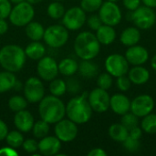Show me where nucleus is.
I'll use <instances>...</instances> for the list:
<instances>
[{"label": "nucleus", "instance_id": "nucleus-1", "mask_svg": "<svg viewBox=\"0 0 156 156\" xmlns=\"http://www.w3.org/2000/svg\"><path fill=\"white\" fill-rule=\"evenodd\" d=\"M38 103V113L40 119L49 124H55L65 118L66 105L59 97L54 95L44 96Z\"/></svg>", "mask_w": 156, "mask_h": 156}, {"label": "nucleus", "instance_id": "nucleus-31", "mask_svg": "<svg viewBox=\"0 0 156 156\" xmlns=\"http://www.w3.org/2000/svg\"><path fill=\"white\" fill-rule=\"evenodd\" d=\"M141 128L144 133L148 134H155L156 133V114L149 113L148 115L143 117L141 122Z\"/></svg>", "mask_w": 156, "mask_h": 156}, {"label": "nucleus", "instance_id": "nucleus-17", "mask_svg": "<svg viewBox=\"0 0 156 156\" xmlns=\"http://www.w3.org/2000/svg\"><path fill=\"white\" fill-rule=\"evenodd\" d=\"M61 148V142L56 136L47 135L38 142V153L40 155H57Z\"/></svg>", "mask_w": 156, "mask_h": 156}, {"label": "nucleus", "instance_id": "nucleus-54", "mask_svg": "<svg viewBox=\"0 0 156 156\" xmlns=\"http://www.w3.org/2000/svg\"><path fill=\"white\" fill-rule=\"evenodd\" d=\"M107 1H111V2H114V3H117L119 0H107Z\"/></svg>", "mask_w": 156, "mask_h": 156}, {"label": "nucleus", "instance_id": "nucleus-26", "mask_svg": "<svg viewBox=\"0 0 156 156\" xmlns=\"http://www.w3.org/2000/svg\"><path fill=\"white\" fill-rule=\"evenodd\" d=\"M78 71L85 79H93L99 74V67L91 60H82L79 64Z\"/></svg>", "mask_w": 156, "mask_h": 156}, {"label": "nucleus", "instance_id": "nucleus-43", "mask_svg": "<svg viewBox=\"0 0 156 156\" xmlns=\"http://www.w3.org/2000/svg\"><path fill=\"white\" fill-rule=\"evenodd\" d=\"M67 90H69L71 93H77L80 90V82L75 79H70L67 81Z\"/></svg>", "mask_w": 156, "mask_h": 156}, {"label": "nucleus", "instance_id": "nucleus-24", "mask_svg": "<svg viewBox=\"0 0 156 156\" xmlns=\"http://www.w3.org/2000/svg\"><path fill=\"white\" fill-rule=\"evenodd\" d=\"M25 32L27 37L31 41H40L41 39H43L45 28L41 23L32 20L26 26Z\"/></svg>", "mask_w": 156, "mask_h": 156}, {"label": "nucleus", "instance_id": "nucleus-14", "mask_svg": "<svg viewBox=\"0 0 156 156\" xmlns=\"http://www.w3.org/2000/svg\"><path fill=\"white\" fill-rule=\"evenodd\" d=\"M37 72L39 78L45 81H50L58 75V64L55 58L49 56L41 58L37 65Z\"/></svg>", "mask_w": 156, "mask_h": 156}, {"label": "nucleus", "instance_id": "nucleus-20", "mask_svg": "<svg viewBox=\"0 0 156 156\" xmlns=\"http://www.w3.org/2000/svg\"><path fill=\"white\" fill-rule=\"evenodd\" d=\"M127 74L132 84L137 86L144 85L150 80V72L146 68L143 67V65L133 66L129 69Z\"/></svg>", "mask_w": 156, "mask_h": 156}, {"label": "nucleus", "instance_id": "nucleus-4", "mask_svg": "<svg viewBox=\"0 0 156 156\" xmlns=\"http://www.w3.org/2000/svg\"><path fill=\"white\" fill-rule=\"evenodd\" d=\"M92 112L87 93L70 99L66 105V116L77 124L87 123L90 120Z\"/></svg>", "mask_w": 156, "mask_h": 156}, {"label": "nucleus", "instance_id": "nucleus-33", "mask_svg": "<svg viewBox=\"0 0 156 156\" xmlns=\"http://www.w3.org/2000/svg\"><path fill=\"white\" fill-rule=\"evenodd\" d=\"M27 103L28 101L25 97L20 95H14L8 100V108L14 112H17L22 110H26Z\"/></svg>", "mask_w": 156, "mask_h": 156}, {"label": "nucleus", "instance_id": "nucleus-47", "mask_svg": "<svg viewBox=\"0 0 156 156\" xmlns=\"http://www.w3.org/2000/svg\"><path fill=\"white\" fill-rule=\"evenodd\" d=\"M7 133H8V127L6 123L4 121L0 120V141L5 140Z\"/></svg>", "mask_w": 156, "mask_h": 156}, {"label": "nucleus", "instance_id": "nucleus-44", "mask_svg": "<svg viewBox=\"0 0 156 156\" xmlns=\"http://www.w3.org/2000/svg\"><path fill=\"white\" fill-rule=\"evenodd\" d=\"M122 4L127 10L133 11L141 5L142 0H122Z\"/></svg>", "mask_w": 156, "mask_h": 156}, {"label": "nucleus", "instance_id": "nucleus-40", "mask_svg": "<svg viewBox=\"0 0 156 156\" xmlns=\"http://www.w3.org/2000/svg\"><path fill=\"white\" fill-rule=\"evenodd\" d=\"M22 147L26 153L29 154H35V153L38 151V142H37L35 139H27L24 140Z\"/></svg>", "mask_w": 156, "mask_h": 156}, {"label": "nucleus", "instance_id": "nucleus-22", "mask_svg": "<svg viewBox=\"0 0 156 156\" xmlns=\"http://www.w3.org/2000/svg\"><path fill=\"white\" fill-rule=\"evenodd\" d=\"M141 31L136 27H129L122 30L120 41L125 47H132L137 45L141 39Z\"/></svg>", "mask_w": 156, "mask_h": 156}, {"label": "nucleus", "instance_id": "nucleus-29", "mask_svg": "<svg viewBox=\"0 0 156 156\" xmlns=\"http://www.w3.org/2000/svg\"><path fill=\"white\" fill-rule=\"evenodd\" d=\"M48 90H49V92H50L51 95H54V96H57V97H61L67 91L66 81H64L62 79L55 78L54 80H50Z\"/></svg>", "mask_w": 156, "mask_h": 156}, {"label": "nucleus", "instance_id": "nucleus-13", "mask_svg": "<svg viewBox=\"0 0 156 156\" xmlns=\"http://www.w3.org/2000/svg\"><path fill=\"white\" fill-rule=\"evenodd\" d=\"M55 136L58 138L61 143H69L76 139L79 129L78 124L69 119H62L55 123L54 128Z\"/></svg>", "mask_w": 156, "mask_h": 156}, {"label": "nucleus", "instance_id": "nucleus-45", "mask_svg": "<svg viewBox=\"0 0 156 156\" xmlns=\"http://www.w3.org/2000/svg\"><path fill=\"white\" fill-rule=\"evenodd\" d=\"M143 133H144V131L139 126H135L133 129L129 130V136L136 140H140L143 136Z\"/></svg>", "mask_w": 156, "mask_h": 156}, {"label": "nucleus", "instance_id": "nucleus-6", "mask_svg": "<svg viewBox=\"0 0 156 156\" xmlns=\"http://www.w3.org/2000/svg\"><path fill=\"white\" fill-rule=\"evenodd\" d=\"M131 21L136 27L142 30L152 28L156 23V13L154 8L146 5H140L133 11H131Z\"/></svg>", "mask_w": 156, "mask_h": 156}, {"label": "nucleus", "instance_id": "nucleus-16", "mask_svg": "<svg viewBox=\"0 0 156 156\" xmlns=\"http://www.w3.org/2000/svg\"><path fill=\"white\" fill-rule=\"evenodd\" d=\"M125 58L129 64L133 66H141L145 64L149 59V52L148 50L140 45H134L132 47H128L125 51Z\"/></svg>", "mask_w": 156, "mask_h": 156}, {"label": "nucleus", "instance_id": "nucleus-3", "mask_svg": "<svg viewBox=\"0 0 156 156\" xmlns=\"http://www.w3.org/2000/svg\"><path fill=\"white\" fill-rule=\"evenodd\" d=\"M75 54L81 60H92L101 51V43L96 35L90 31H84L78 34L74 40Z\"/></svg>", "mask_w": 156, "mask_h": 156}, {"label": "nucleus", "instance_id": "nucleus-32", "mask_svg": "<svg viewBox=\"0 0 156 156\" xmlns=\"http://www.w3.org/2000/svg\"><path fill=\"white\" fill-rule=\"evenodd\" d=\"M65 11L66 10H65L64 5L58 1H54L52 3H50L47 8L48 16L55 20L62 18L65 14Z\"/></svg>", "mask_w": 156, "mask_h": 156}, {"label": "nucleus", "instance_id": "nucleus-53", "mask_svg": "<svg viewBox=\"0 0 156 156\" xmlns=\"http://www.w3.org/2000/svg\"><path fill=\"white\" fill-rule=\"evenodd\" d=\"M23 1H26V0H10V2H11L12 4H14V5L19 4V3H21V2H23Z\"/></svg>", "mask_w": 156, "mask_h": 156}, {"label": "nucleus", "instance_id": "nucleus-49", "mask_svg": "<svg viewBox=\"0 0 156 156\" xmlns=\"http://www.w3.org/2000/svg\"><path fill=\"white\" fill-rule=\"evenodd\" d=\"M8 30V23L5 18H0V36L5 35Z\"/></svg>", "mask_w": 156, "mask_h": 156}, {"label": "nucleus", "instance_id": "nucleus-46", "mask_svg": "<svg viewBox=\"0 0 156 156\" xmlns=\"http://www.w3.org/2000/svg\"><path fill=\"white\" fill-rule=\"evenodd\" d=\"M0 155L5 156H17L18 153L16 152V150L13 147L10 146H5V147H2L0 148Z\"/></svg>", "mask_w": 156, "mask_h": 156}, {"label": "nucleus", "instance_id": "nucleus-8", "mask_svg": "<svg viewBox=\"0 0 156 156\" xmlns=\"http://www.w3.org/2000/svg\"><path fill=\"white\" fill-rule=\"evenodd\" d=\"M125 56L119 53H113L109 55L104 62L106 71L113 78H118L123 75H127L130 67Z\"/></svg>", "mask_w": 156, "mask_h": 156}, {"label": "nucleus", "instance_id": "nucleus-50", "mask_svg": "<svg viewBox=\"0 0 156 156\" xmlns=\"http://www.w3.org/2000/svg\"><path fill=\"white\" fill-rule=\"evenodd\" d=\"M142 3L151 8H156V0H142Z\"/></svg>", "mask_w": 156, "mask_h": 156}, {"label": "nucleus", "instance_id": "nucleus-7", "mask_svg": "<svg viewBox=\"0 0 156 156\" xmlns=\"http://www.w3.org/2000/svg\"><path fill=\"white\" fill-rule=\"evenodd\" d=\"M69 37V30L63 25H52L45 29L43 39L48 47L58 48L66 45Z\"/></svg>", "mask_w": 156, "mask_h": 156}, {"label": "nucleus", "instance_id": "nucleus-18", "mask_svg": "<svg viewBox=\"0 0 156 156\" xmlns=\"http://www.w3.org/2000/svg\"><path fill=\"white\" fill-rule=\"evenodd\" d=\"M110 108L115 114L122 116L130 112L131 101L123 93H115L111 96Z\"/></svg>", "mask_w": 156, "mask_h": 156}, {"label": "nucleus", "instance_id": "nucleus-39", "mask_svg": "<svg viewBox=\"0 0 156 156\" xmlns=\"http://www.w3.org/2000/svg\"><path fill=\"white\" fill-rule=\"evenodd\" d=\"M116 79H117L116 86H117V89L119 90H121L122 92H126L130 90V88L132 86V82H131L128 76L123 75V76L118 77Z\"/></svg>", "mask_w": 156, "mask_h": 156}, {"label": "nucleus", "instance_id": "nucleus-30", "mask_svg": "<svg viewBox=\"0 0 156 156\" xmlns=\"http://www.w3.org/2000/svg\"><path fill=\"white\" fill-rule=\"evenodd\" d=\"M49 123L43 121V120H39V121H37L34 125H33V128H32V133L34 135L35 138L37 139H42L44 138L45 136L48 135L49 133V131H50V127H49Z\"/></svg>", "mask_w": 156, "mask_h": 156}, {"label": "nucleus", "instance_id": "nucleus-52", "mask_svg": "<svg viewBox=\"0 0 156 156\" xmlns=\"http://www.w3.org/2000/svg\"><path fill=\"white\" fill-rule=\"evenodd\" d=\"M27 2H28L29 4H31V5H37V4H39V3H41L43 0H26Z\"/></svg>", "mask_w": 156, "mask_h": 156}, {"label": "nucleus", "instance_id": "nucleus-19", "mask_svg": "<svg viewBox=\"0 0 156 156\" xmlns=\"http://www.w3.org/2000/svg\"><path fill=\"white\" fill-rule=\"evenodd\" d=\"M35 123V119L32 113L28 111L22 110L16 112L14 116V125L21 133H28L32 130Z\"/></svg>", "mask_w": 156, "mask_h": 156}, {"label": "nucleus", "instance_id": "nucleus-38", "mask_svg": "<svg viewBox=\"0 0 156 156\" xmlns=\"http://www.w3.org/2000/svg\"><path fill=\"white\" fill-rule=\"evenodd\" d=\"M122 145L124 147V149L129 152V153H136L140 150L141 148V143H140V140H136V139H133L130 136L127 137V139L125 141H123L122 143Z\"/></svg>", "mask_w": 156, "mask_h": 156}, {"label": "nucleus", "instance_id": "nucleus-23", "mask_svg": "<svg viewBox=\"0 0 156 156\" xmlns=\"http://www.w3.org/2000/svg\"><path fill=\"white\" fill-rule=\"evenodd\" d=\"M24 50L27 58L32 60H39L46 53V48L40 41H31Z\"/></svg>", "mask_w": 156, "mask_h": 156}, {"label": "nucleus", "instance_id": "nucleus-10", "mask_svg": "<svg viewBox=\"0 0 156 156\" xmlns=\"http://www.w3.org/2000/svg\"><path fill=\"white\" fill-rule=\"evenodd\" d=\"M86 12L80 6H72L65 11L62 17V25L68 30H79L86 23Z\"/></svg>", "mask_w": 156, "mask_h": 156}, {"label": "nucleus", "instance_id": "nucleus-36", "mask_svg": "<svg viewBox=\"0 0 156 156\" xmlns=\"http://www.w3.org/2000/svg\"><path fill=\"white\" fill-rule=\"evenodd\" d=\"M102 3L103 0H81L80 7L86 13H94L96 11H99Z\"/></svg>", "mask_w": 156, "mask_h": 156}, {"label": "nucleus", "instance_id": "nucleus-9", "mask_svg": "<svg viewBox=\"0 0 156 156\" xmlns=\"http://www.w3.org/2000/svg\"><path fill=\"white\" fill-rule=\"evenodd\" d=\"M99 16L104 25L115 27L119 25L122 19V14L117 3L105 1L99 9Z\"/></svg>", "mask_w": 156, "mask_h": 156}, {"label": "nucleus", "instance_id": "nucleus-37", "mask_svg": "<svg viewBox=\"0 0 156 156\" xmlns=\"http://www.w3.org/2000/svg\"><path fill=\"white\" fill-rule=\"evenodd\" d=\"M113 83V77L107 71L101 73L97 78V86L101 89L108 90L112 88Z\"/></svg>", "mask_w": 156, "mask_h": 156}, {"label": "nucleus", "instance_id": "nucleus-12", "mask_svg": "<svg viewBox=\"0 0 156 156\" xmlns=\"http://www.w3.org/2000/svg\"><path fill=\"white\" fill-rule=\"evenodd\" d=\"M88 101L92 111L95 112L103 113L110 109L111 96L106 90L99 87L93 89L88 94Z\"/></svg>", "mask_w": 156, "mask_h": 156}, {"label": "nucleus", "instance_id": "nucleus-5", "mask_svg": "<svg viewBox=\"0 0 156 156\" xmlns=\"http://www.w3.org/2000/svg\"><path fill=\"white\" fill-rule=\"evenodd\" d=\"M34 16L35 10L33 5L29 4L27 1H23L12 7L8 18L12 25L17 27H22L30 23L33 20Z\"/></svg>", "mask_w": 156, "mask_h": 156}, {"label": "nucleus", "instance_id": "nucleus-21", "mask_svg": "<svg viewBox=\"0 0 156 156\" xmlns=\"http://www.w3.org/2000/svg\"><path fill=\"white\" fill-rule=\"evenodd\" d=\"M96 37L101 43V45H111L112 44L117 37L116 30L114 29V27L109 26V25H101L97 30H96Z\"/></svg>", "mask_w": 156, "mask_h": 156}, {"label": "nucleus", "instance_id": "nucleus-35", "mask_svg": "<svg viewBox=\"0 0 156 156\" xmlns=\"http://www.w3.org/2000/svg\"><path fill=\"white\" fill-rule=\"evenodd\" d=\"M121 123L129 131V130L133 129V127L139 125V117H137L133 112H129L122 116Z\"/></svg>", "mask_w": 156, "mask_h": 156}, {"label": "nucleus", "instance_id": "nucleus-27", "mask_svg": "<svg viewBox=\"0 0 156 156\" xmlns=\"http://www.w3.org/2000/svg\"><path fill=\"white\" fill-rule=\"evenodd\" d=\"M108 133L111 139L117 143H122L129 136V131L121 122L112 124L109 127Z\"/></svg>", "mask_w": 156, "mask_h": 156}, {"label": "nucleus", "instance_id": "nucleus-25", "mask_svg": "<svg viewBox=\"0 0 156 156\" xmlns=\"http://www.w3.org/2000/svg\"><path fill=\"white\" fill-rule=\"evenodd\" d=\"M78 69L79 63L71 58H63L58 63V72L63 76H73L75 73L78 72Z\"/></svg>", "mask_w": 156, "mask_h": 156}, {"label": "nucleus", "instance_id": "nucleus-2", "mask_svg": "<svg viewBox=\"0 0 156 156\" xmlns=\"http://www.w3.org/2000/svg\"><path fill=\"white\" fill-rule=\"evenodd\" d=\"M27 60L25 50L18 45L8 44L0 48V66L13 73L20 71Z\"/></svg>", "mask_w": 156, "mask_h": 156}, {"label": "nucleus", "instance_id": "nucleus-42", "mask_svg": "<svg viewBox=\"0 0 156 156\" xmlns=\"http://www.w3.org/2000/svg\"><path fill=\"white\" fill-rule=\"evenodd\" d=\"M86 22L88 24V27L93 31H96L101 25H103L99 15H91L90 16H89V18L86 20Z\"/></svg>", "mask_w": 156, "mask_h": 156}, {"label": "nucleus", "instance_id": "nucleus-11", "mask_svg": "<svg viewBox=\"0 0 156 156\" xmlns=\"http://www.w3.org/2000/svg\"><path fill=\"white\" fill-rule=\"evenodd\" d=\"M45 96V87L42 80L37 77L28 78L24 84V97L29 103H37Z\"/></svg>", "mask_w": 156, "mask_h": 156}, {"label": "nucleus", "instance_id": "nucleus-55", "mask_svg": "<svg viewBox=\"0 0 156 156\" xmlns=\"http://www.w3.org/2000/svg\"><path fill=\"white\" fill-rule=\"evenodd\" d=\"M53 1H58V2H61V1H63V0H53Z\"/></svg>", "mask_w": 156, "mask_h": 156}, {"label": "nucleus", "instance_id": "nucleus-48", "mask_svg": "<svg viewBox=\"0 0 156 156\" xmlns=\"http://www.w3.org/2000/svg\"><path fill=\"white\" fill-rule=\"evenodd\" d=\"M108 154L102 148H93L89 153L88 156H107Z\"/></svg>", "mask_w": 156, "mask_h": 156}, {"label": "nucleus", "instance_id": "nucleus-28", "mask_svg": "<svg viewBox=\"0 0 156 156\" xmlns=\"http://www.w3.org/2000/svg\"><path fill=\"white\" fill-rule=\"evenodd\" d=\"M16 78L13 72L4 70L0 71V93H5L15 88Z\"/></svg>", "mask_w": 156, "mask_h": 156}, {"label": "nucleus", "instance_id": "nucleus-15", "mask_svg": "<svg viewBox=\"0 0 156 156\" xmlns=\"http://www.w3.org/2000/svg\"><path fill=\"white\" fill-rule=\"evenodd\" d=\"M154 109V100L149 94H141L131 101L130 112L139 118H143L153 112Z\"/></svg>", "mask_w": 156, "mask_h": 156}, {"label": "nucleus", "instance_id": "nucleus-34", "mask_svg": "<svg viewBox=\"0 0 156 156\" xmlns=\"http://www.w3.org/2000/svg\"><path fill=\"white\" fill-rule=\"evenodd\" d=\"M5 143L8 146L13 147L15 149H17L22 146L24 143V136L22 135V133L20 131H11L8 132L6 137H5Z\"/></svg>", "mask_w": 156, "mask_h": 156}, {"label": "nucleus", "instance_id": "nucleus-51", "mask_svg": "<svg viewBox=\"0 0 156 156\" xmlns=\"http://www.w3.org/2000/svg\"><path fill=\"white\" fill-rule=\"evenodd\" d=\"M151 67L154 71H156V54H154L151 58Z\"/></svg>", "mask_w": 156, "mask_h": 156}, {"label": "nucleus", "instance_id": "nucleus-41", "mask_svg": "<svg viewBox=\"0 0 156 156\" xmlns=\"http://www.w3.org/2000/svg\"><path fill=\"white\" fill-rule=\"evenodd\" d=\"M10 0H0V18H7L12 9Z\"/></svg>", "mask_w": 156, "mask_h": 156}]
</instances>
